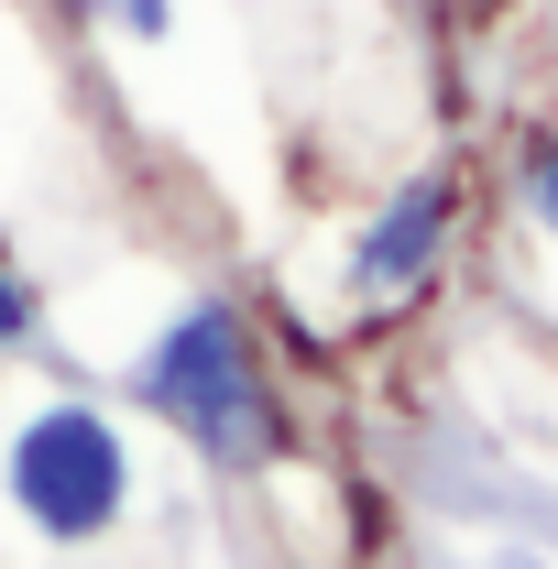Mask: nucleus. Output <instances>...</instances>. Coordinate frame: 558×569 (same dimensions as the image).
<instances>
[{
	"instance_id": "obj_1",
	"label": "nucleus",
	"mask_w": 558,
	"mask_h": 569,
	"mask_svg": "<svg viewBox=\"0 0 558 569\" xmlns=\"http://www.w3.org/2000/svg\"><path fill=\"white\" fill-rule=\"evenodd\" d=\"M132 395L165 427H187L219 471H263L285 460V406H275V372H263V340L230 296H198L153 351L132 361Z\"/></svg>"
},
{
	"instance_id": "obj_2",
	"label": "nucleus",
	"mask_w": 558,
	"mask_h": 569,
	"mask_svg": "<svg viewBox=\"0 0 558 569\" xmlns=\"http://www.w3.org/2000/svg\"><path fill=\"white\" fill-rule=\"evenodd\" d=\"M0 493H11V515H22L44 548H88V537H110L121 503H132V449H121V427L99 417V406L56 395V406H33V417L11 427Z\"/></svg>"
},
{
	"instance_id": "obj_3",
	"label": "nucleus",
	"mask_w": 558,
	"mask_h": 569,
	"mask_svg": "<svg viewBox=\"0 0 558 569\" xmlns=\"http://www.w3.org/2000/svg\"><path fill=\"white\" fill-rule=\"evenodd\" d=\"M449 230H460V187H449V176H406V187L372 209V230L350 241V296H361V307L417 296V284L438 274V252H449Z\"/></svg>"
},
{
	"instance_id": "obj_4",
	"label": "nucleus",
	"mask_w": 558,
	"mask_h": 569,
	"mask_svg": "<svg viewBox=\"0 0 558 569\" xmlns=\"http://www.w3.org/2000/svg\"><path fill=\"white\" fill-rule=\"evenodd\" d=\"M99 33H121V44H165L176 33V0H77Z\"/></svg>"
},
{
	"instance_id": "obj_5",
	"label": "nucleus",
	"mask_w": 558,
	"mask_h": 569,
	"mask_svg": "<svg viewBox=\"0 0 558 569\" xmlns=\"http://www.w3.org/2000/svg\"><path fill=\"white\" fill-rule=\"evenodd\" d=\"M515 198L537 209V230L558 241V132L548 142H526V164H515Z\"/></svg>"
},
{
	"instance_id": "obj_6",
	"label": "nucleus",
	"mask_w": 558,
	"mask_h": 569,
	"mask_svg": "<svg viewBox=\"0 0 558 569\" xmlns=\"http://www.w3.org/2000/svg\"><path fill=\"white\" fill-rule=\"evenodd\" d=\"M33 329H44V296H33V274H22L11 252H0V351H22Z\"/></svg>"
},
{
	"instance_id": "obj_7",
	"label": "nucleus",
	"mask_w": 558,
	"mask_h": 569,
	"mask_svg": "<svg viewBox=\"0 0 558 569\" xmlns=\"http://www.w3.org/2000/svg\"><path fill=\"white\" fill-rule=\"evenodd\" d=\"M504 569H537V559H504Z\"/></svg>"
}]
</instances>
